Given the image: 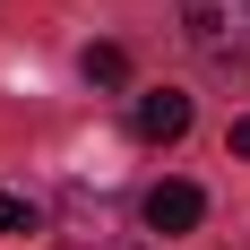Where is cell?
Instances as JSON below:
<instances>
[{
  "label": "cell",
  "instance_id": "cell-1",
  "mask_svg": "<svg viewBox=\"0 0 250 250\" xmlns=\"http://www.w3.org/2000/svg\"><path fill=\"white\" fill-rule=\"evenodd\" d=\"M181 26L207 61H250V0H181Z\"/></svg>",
  "mask_w": 250,
  "mask_h": 250
},
{
  "label": "cell",
  "instance_id": "cell-2",
  "mask_svg": "<svg viewBox=\"0 0 250 250\" xmlns=\"http://www.w3.org/2000/svg\"><path fill=\"white\" fill-rule=\"evenodd\" d=\"M129 129H138L147 147H173L181 129H190V95H173V86H147V95H138V112H129Z\"/></svg>",
  "mask_w": 250,
  "mask_h": 250
},
{
  "label": "cell",
  "instance_id": "cell-3",
  "mask_svg": "<svg viewBox=\"0 0 250 250\" xmlns=\"http://www.w3.org/2000/svg\"><path fill=\"white\" fill-rule=\"evenodd\" d=\"M199 216H207L199 181H155V190H147V233H190Z\"/></svg>",
  "mask_w": 250,
  "mask_h": 250
},
{
  "label": "cell",
  "instance_id": "cell-4",
  "mask_svg": "<svg viewBox=\"0 0 250 250\" xmlns=\"http://www.w3.org/2000/svg\"><path fill=\"white\" fill-rule=\"evenodd\" d=\"M78 69H86V86H121V78H129V52H121V43H86Z\"/></svg>",
  "mask_w": 250,
  "mask_h": 250
},
{
  "label": "cell",
  "instance_id": "cell-5",
  "mask_svg": "<svg viewBox=\"0 0 250 250\" xmlns=\"http://www.w3.org/2000/svg\"><path fill=\"white\" fill-rule=\"evenodd\" d=\"M18 233H43V207L18 199V190H0V242H18Z\"/></svg>",
  "mask_w": 250,
  "mask_h": 250
},
{
  "label": "cell",
  "instance_id": "cell-6",
  "mask_svg": "<svg viewBox=\"0 0 250 250\" xmlns=\"http://www.w3.org/2000/svg\"><path fill=\"white\" fill-rule=\"evenodd\" d=\"M233 155H250V112H242V121H233Z\"/></svg>",
  "mask_w": 250,
  "mask_h": 250
}]
</instances>
